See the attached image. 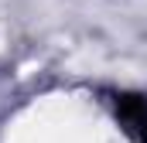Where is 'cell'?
<instances>
[{
  "label": "cell",
  "instance_id": "cell-1",
  "mask_svg": "<svg viewBox=\"0 0 147 143\" xmlns=\"http://www.w3.org/2000/svg\"><path fill=\"white\" fill-rule=\"evenodd\" d=\"M116 112H120L127 133L137 143H147V99L144 96H120Z\"/></svg>",
  "mask_w": 147,
  "mask_h": 143
}]
</instances>
